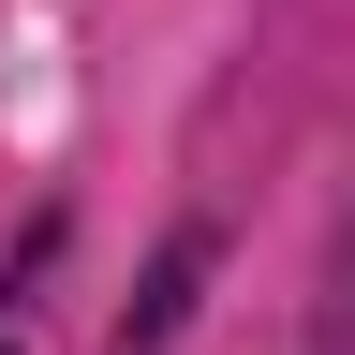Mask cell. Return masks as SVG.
Returning <instances> with one entry per match:
<instances>
[{
    "label": "cell",
    "instance_id": "cell-1",
    "mask_svg": "<svg viewBox=\"0 0 355 355\" xmlns=\"http://www.w3.org/2000/svg\"><path fill=\"white\" fill-rule=\"evenodd\" d=\"M207 266H222V237H207V222H178V237L148 252V282H133V311H119L104 355H178V326H193V296H207Z\"/></svg>",
    "mask_w": 355,
    "mask_h": 355
},
{
    "label": "cell",
    "instance_id": "cell-2",
    "mask_svg": "<svg viewBox=\"0 0 355 355\" xmlns=\"http://www.w3.org/2000/svg\"><path fill=\"white\" fill-rule=\"evenodd\" d=\"M0 355H15V340H0Z\"/></svg>",
    "mask_w": 355,
    "mask_h": 355
}]
</instances>
